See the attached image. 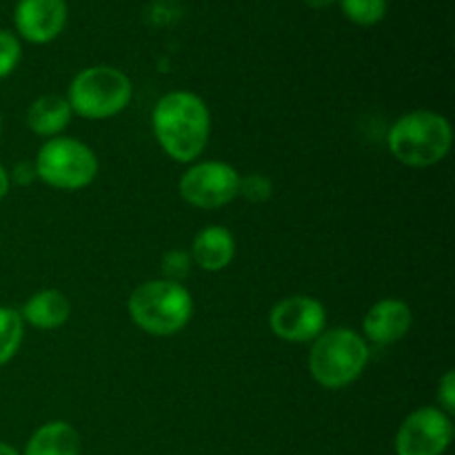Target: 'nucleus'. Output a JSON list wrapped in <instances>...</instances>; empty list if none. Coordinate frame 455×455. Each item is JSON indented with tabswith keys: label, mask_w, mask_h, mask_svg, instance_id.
<instances>
[{
	"label": "nucleus",
	"mask_w": 455,
	"mask_h": 455,
	"mask_svg": "<svg viewBox=\"0 0 455 455\" xmlns=\"http://www.w3.org/2000/svg\"><path fill=\"white\" fill-rule=\"evenodd\" d=\"M151 129L169 158L189 164L207 149L212 136V114L207 102L196 93L172 92L156 102Z\"/></svg>",
	"instance_id": "nucleus-1"
},
{
	"label": "nucleus",
	"mask_w": 455,
	"mask_h": 455,
	"mask_svg": "<svg viewBox=\"0 0 455 455\" xmlns=\"http://www.w3.org/2000/svg\"><path fill=\"white\" fill-rule=\"evenodd\" d=\"M127 311L132 323L149 336H173L189 324L194 298L182 283L147 280L129 296Z\"/></svg>",
	"instance_id": "nucleus-2"
},
{
	"label": "nucleus",
	"mask_w": 455,
	"mask_h": 455,
	"mask_svg": "<svg viewBox=\"0 0 455 455\" xmlns=\"http://www.w3.org/2000/svg\"><path fill=\"white\" fill-rule=\"evenodd\" d=\"M389 151L407 167H431L451 151V123L438 111H409L389 129Z\"/></svg>",
	"instance_id": "nucleus-3"
},
{
	"label": "nucleus",
	"mask_w": 455,
	"mask_h": 455,
	"mask_svg": "<svg viewBox=\"0 0 455 455\" xmlns=\"http://www.w3.org/2000/svg\"><path fill=\"white\" fill-rule=\"evenodd\" d=\"M369 363L364 336L351 329H324L309 351V373L324 389H345L363 376Z\"/></svg>",
	"instance_id": "nucleus-4"
},
{
	"label": "nucleus",
	"mask_w": 455,
	"mask_h": 455,
	"mask_svg": "<svg viewBox=\"0 0 455 455\" xmlns=\"http://www.w3.org/2000/svg\"><path fill=\"white\" fill-rule=\"evenodd\" d=\"M133 84L124 71L109 65L87 67L74 76L67 92L71 114L87 120H107L127 109Z\"/></svg>",
	"instance_id": "nucleus-5"
},
{
	"label": "nucleus",
	"mask_w": 455,
	"mask_h": 455,
	"mask_svg": "<svg viewBox=\"0 0 455 455\" xmlns=\"http://www.w3.org/2000/svg\"><path fill=\"white\" fill-rule=\"evenodd\" d=\"M36 178L62 191L84 189L98 176V158L84 142L76 138H49L34 160Z\"/></svg>",
	"instance_id": "nucleus-6"
},
{
	"label": "nucleus",
	"mask_w": 455,
	"mask_h": 455,
	"mask_svg": "<svg viewBox=\"0 0 455 455\" xmlns=\"http://www.w3.org/2000/svg\"><path fill=\"white\" fill-rule=\"evenodd\" d=\"M240 173L220 160L196 163L178 182L182 200L196 209H220L238 198Z\"/></svg>",
	"instance_id": "nucleus-7"
},
{
	"label": "nucleus",
	"mask_w": 455,
	"mask_h": 455,
	"mask_svg": "<svg viewBox=\"0 0 455 455\" xmlns=\"http://www.w3.org/2000/svg\"><path fill=\"white\" fill-rule=\"evenodd\" d=\"M453 440V422L440 407L409 413L395 434V455H443Z\"/></svg>",
	"instance_id": "nucleus-8"
},
{
	"label": "nucleus",
	"mask_w": 455,
	"mask_h": 455,
	"mask_svg": "<svg viewBox=\"0 0 455 455\" xmlns=\"http://www.w3.org/2000/svg\"><path fill=\"white\" fill-rule=\"evenodd\" d=\"M269 327L274 336L284 342H293V345L314 342L327 327V309L318 298H283L271 309Z\"/></svg>",
	"instance_id": "nucleus-9"
},
{
	"label": "nucleus",
	"mask_w": 455,
	"mask_h": 455,
	"mask_svg": "<svg viewBox=\"0 0 455 455\" xmlns=\"http://www.w3.org/2000/svg\"><path fill=\"white\" fill-rule=\"evenodd\" d=\"M18 34L34 44L52 43L67 25L65 0H18L13 9Z\"/></svg>",
	"instance_id": "nucleus-10"
},
{
	"label": "nucleus",
	"mask_w": 455,
	"mask_h": 455,
	"mask_svg": "<svg viewBox=\"0 0 455 455\" xmlns=\"http://www.w3.org/2000/svg\"><path fill=\"white\" fill-rule=\"evenodd\" d=\"M411 323L413 314L407 302L400 298H385L367 311L363 320V331L367 340L376 345H394L407 336Z\"/></svg>",
	"instance_id": "nucleus-11"
},
{
	"label": "nucleus",
	"mask_w": 455,
	"mask_h": 455,
	"mask_svg": "<svg viewBox=\"0 0 455 455\" xmlns=\"http://www.w3.org/2000/svg\"><path fill=\"white\" fill-rule=\"evenodd\" d=\"M191 260L203 271L227 269L235 256V238L227 227L209 225L196 234L194 244H191Z\"/></svg>",
	"instance_id": "nucleus-12"
},
{
	"label": "nucleus",
	"mask_w": 455,
	"mask_h": 455,
	"mask_svg": "<svg viewBox=\"0 0 455 455\" xmlns=\"http://www.w3.org/2000/svg\"><path fill=\"white\" fill-rule=\"evenodd\" d=\"M69 298L58 289H43V291L34 293L20 309L22 323L34 329H43V331L62 327L69 320Z\"/></svg>",
	"instance_id": "nucleus-13"
},
{
	"label": "nucleus",
	"mask_w": 455,
	"mask_h": 455,
	"mask_svg": "<svg viewBox=\"0 0 455 455\" xmlns=\"http://www.w3.org/2000/svg\"><path fill=\"white\" fill-rule=\"evenodd\" d=\"M71 107L65 96L47 93V96L36 98L27 109V127L40 138H56L65 132L71 120Z\"/></svg>",
	"instance_id": "nucleus-14"
},
{
	"label": "nucleus",
	"mask_w": 455,
	"mask_h": 455,
	"mask_svg": "<svg viewBox=\"0 0 455 455\" xmlns=\"http://www.w3.org/2000/svg\"><path fill=\"white\" fill-rule=\"evenodd\" d=\"M80 434L65 420H53L34 431L22 455H80Z\"/></svg>",
	"instance_id": "nucleus-15"
},
{
	"label": "nucleus",
	"mask_w": 455,
	"mask_h": 455,
	"mask_svg": "<svg viewBox=\"0 0 455 455\" xmlns=\"http://www.w3.org/2000/svg\"><path fill=\"white\" fill-rule=\"evenodd\" d=\"M22 333H25V323L20 318V311L12 307H0V367L18 354L22 345Z\"/></svg>",
	"instance_id": "nucleus-16"
},
{
	"label": "nucleus",
	"mask_w": 455,
	"mask_h": 455,
	"mask_svg": "<svg viewBox=\"0 0 455 455\" xmlns=\"http://www.w3.org/2000/svg\"><path fill=\"white\" fill-rule=\"evenodd\" d=\"M342 13L360 27H373L385 18L387 0H340Z\"/></svg>",
	"instance_id": "nucleus-17"
},
{
	"label": "nucleus",
	"mask_w": 455,
	"mask_h": 455,
	"mask_svg": "<svg viewBox=\"0 0 455 455\" xmlns=\"http://www.w3.org/2000/svg\"><path fill=\"white\" fill-rule=\"evenodd\" d=\"M238 196H243L249 203H267L274 196V182H271L269 176H262V173L240 176Z\"/></svg>",
	"instance_id": "nucleus-18"
},
{
	"label": "nucleus",
	"mask_w": 455,
	"mask_h": 455,
	"mask_svg": "<svg viewBox=\"0 0 455 455\" xmlns=\"http://www.w3.org/2000/svg\"><path fill=\"white\" fill-rule=\"evenodd\" d=\"M20 56L22 49L16 36L7 29H0V80L13 74V69L20 62Z\"/></svg>",
	"instance_id": "nucleus-19"
},
{
	"label": "nucleus",
	"mask_w": 455,
	"mask_h": 455,
	"mask_svg": "<svg viewBox=\"0 0 455 455\" xmlns=\"http://www.w3.org/2000/svg\"><path fill=\"white\" fill-rule=\"evenodd\" d=\"M191 260L189 251H182V249H172V251L164 253L163 258V275L164 280H172V283H182L187 275L191 274Z\"/></svg>",
	"instance_id": "nucleus-20"
},
{
	"label": "nucleus",
	"mask_w": 455,
	"mask_h": 455,
	"mask_svg": "<svg viewBox=\"0 0 455 455\" xmlns=\"http://www.w3.org/2000/svg\"><path fill=\"white\" fill-rule=\"evenodd\" d=\"M438 403L444 413L455 411V371H447L438 382Z\"/></svg>",
	"instance_id": "nucleus-21"
},
{
	"label": "nucleus",
	"mask_w": 455,
	"mask_h": 455,
	"mask_svg": "<svg viewBox=\"0 0 455 455\" xmlns=\"http://www.w3.org/2000/svg\"><path fill=\"white\" fill-rule=\"evenodd\" d=\"M9 180L16 182V185L20 187H27L34 180H38V178H36L34 163H29V160H20V163H16V167H13L12 173H9Z\"/></svg>",
	"instance_id": "nucleus-22"
},
{
	"label": "nucleus",
	"mask_w": 455,
	"mask_h": 455,
	"mask_svg": "<svg viewBox=\"0 0 455 455\" xmlns=\"http://www.w3.org/2000/svg\"><path fill=\"white\" fill-rule=\"evenodd\" d=\"M9 187H12V180H9V172L0 164V200L9 194Z\"/></svg>",
	"instance_id": "nucleus-23"
},
{
	"label": "nucleus",
	"mask_w": 455,
	"mask_h": 455,
	"mask_svg": "<svg viewBox=\"0 0 455 455\" xmlns=\"http://www.w3.org/2000/svg\"><path fill=\"white\" fill-rule=\"evenodd\" d=\"M305 3L314 9H324V7H329L331 3H336V0H305Z\"/></svg>",
	"instance_id": "nucleus-24"
},
{
	"label": "nucleus",
	"mask_w": 455,
	"mask_h": 455,
	"mask_svg": "<svg viewBox=\"0 0 455 455\" xmlns=\"http://www.w3.org/2000/svg\"><path fill=\"white\" fill-rule=\"evenodd\" d=\"M0 455H20L16 451V449L12 447V444H7V443H0Z\"/></svg>",
	"instance_id": "nucleus-25"
},
{
	"label": "nucleus",
	"mask_w": 455,
	"mask_h": 455,
	"mask_svg": "<svg viewBox=\"0 0 455 455\" xmlns=\"http://www.w3.org/2000/svg\"><path fill=\"white\" fill-rule=\"evenodd\" d=\"M0 132H3V123H0Z\"/></svg>",
	"instance_id": "nucleus-26"
}]
</instances>
